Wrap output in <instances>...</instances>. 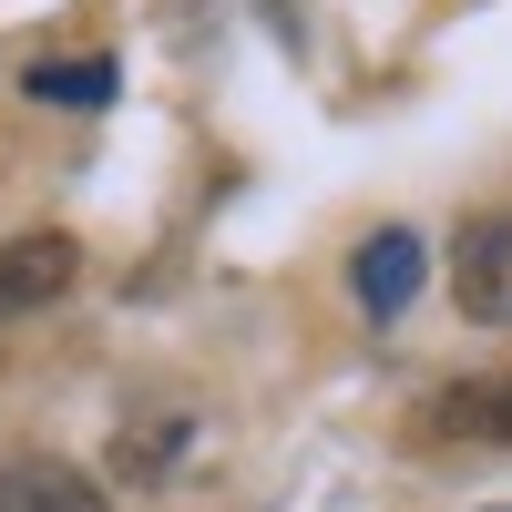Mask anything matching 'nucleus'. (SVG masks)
<instances>
[{
    "instance_id": "nucleus-3",
    "label": "nucleus",
    "mask_w": 512,
    "mask_h": 512,
    "mask_svg": "<svg viewBox=\"0 0 512 512\" xmlns=\"http://www.w3.org/2000/svg\"><path fill=\"white\" fill-rule=\"evenodd\" d=\"M420 277H431V246H420L410 226H379V236H359V256H349V287H359L369 318H400L410 297H420Z\"/></svg>"
},
{
    "instance_id": "nucleus-5",
    "label": "nucleus",
    "mask_w": 512,
    "mask_h": 512,
    "mask_svg": "<svg viewBox=\"0 0 512 512\" xmlns=\"http://www.w3.org/2000/svg\"><path fill=\"white\" fill-rule=\"evenodd\" d=\"M420 420H431L441 441H512V369L502 379H451Z\"/></svg>"
},
{
    "instance_id": "nucleus-1",
    "label": "nucleus",
    "mask_w": 512,
    "mask_h": 512,
    "mask_svg": "<svg viewBox=\"0 0 512 512\" xmlns=\"http://www.w3.org/2000/svg\"><path fill=\"white\" fill-rule=\"evenodd\" d=\"M82 287V246L62 226H31V236H0V328H21L41 308H62Z\"/></svg>"
},
{
    "instance_id": "nucleus-2",
    "label": "nucleus",
    "mask_w": 512,
    "mask_h": 512,
    "mask_svg": "<svg viewBox=\"0 0 512 512\" xmlns=\"http://www.w3.org/2000/svg\"><path fill=\"white\" fill-rule=\"evenodd\" d=\"M451 297L472 328H512V216H472L451 236Z\"/></svg>"
},
{
    "instance_id": "nucleus-6",
    "label": "nucleus",
    "mask_w": 512,
    "mask_h": 512,
    "mask_svg": "<svg viewBox=\"0 0 512 512\" xmlns=\"http://www.w3.org/2000/svg\"><path fill=\"white\" fill-rule=\"evenodd\" d=\"M0 512H113V502L82 482V472H62V461H21V472H11V502H0Z\"/></svg>"
},
{
    "instance_id": "nucleus-7",
    "label": "nucleus",
    "mask_w": 512,
    "mask_h": 512,
    "mask_svg": "<svg viewBox=\"0 0 512 512\" xmlns=\"http://www.w3.org/2000/svg\"><path fill=\"white\" fill-rule=\"evenodd\" d=\"M21 93L31 103H62V113H93V103H113V62H31Z\"/></svg>"
},
{
    "instance_id": "nucleus-8",
    "label": "nucleus",
    "mask_w": 512,
    "mask_h": 512,
    "mask_svg": "<svg viewBox=\"0 0 512 512\" xmlns=\"http://www.w3.org/2000/svg\"><path fill=\"white\" fill-rule=\"evenodd\" d=\"M0 502H11V472H0Z\"/></svg>"
},
{
    "instance_id": "nucleus-4",
    "label": "nucleus",
    "mask_w": 512,
    "mask_h": 512,
    "mask_svg": "<svg viewBox=\"0 0 512 512\" xmlns=\"http://www.w3.org/2000/svg\"><path fill=\"white\" fill-rule=\"evenodd\" d=\"M185 451H195V420H185V410H144V420H123V431H113V461H103V472L144 492V482L175 472Z\"/></svg>"
}]
</instances>
